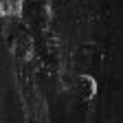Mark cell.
Here are the masks:
<instances>
[{"mask_svg":"<svg viewBox=\"0 0 123 123\" xmlns=\"http://www.w3.org/2000/svg\"><path fill=\"white\" fill-rule=\"evenodd\" d=\"M22 11V0H0V18H11Z\"/></svg>","mask_w":123,"mask_h":123,"instance_id":"cell-2","label":"cell"},{"mask_svg":"<svg viewBox=\"0 0 123 123\" xmlns=\"http://www.w3.org/2000/svg\"><path fill=\"white\" fill-rule=\"evenodd\" d=\"M77 90H79V95H81V99H84V101H90L92 97L97 95L99 86H97V81L92 79L90 75H81L79 79H77Z\"/></svg>","mask_w":123,"mask_h":123,"instance_id":"cell-1","label":"cell"}]
</instances>
